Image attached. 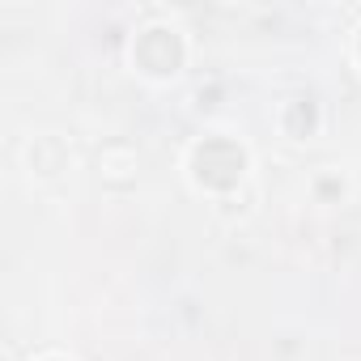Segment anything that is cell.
Instances as JSON below:
<instances>
[{
  "instance_id": "cell-1",
  "label": "cell",
  "mask_w": 361,
  "mask_h": 361,
  "mask_svg": "<svg viewBox=\"0 0 361 361\" xmlns=\"http://www.w3.org/2000/svg\"><path fill=\"white\" fill-rule=\"evenodd\" d=\"M188 178L192 188L217 200H230L243 183H247V170H251V149L238 136L226 132H209L200 140L188 145Z\"/></svg>"
},
{
  "instance_id": "cell-7",
  "label": "cell",
  "mask_w": 361,
  "mask_h": 361,
  "mask_svg": "<svg viewBox=\"0 0 361 361\" xmlns=\"http://www.w3.org/2000/svg\"><path fill=\"white\" fill-rule=\"evenodd\" d=\"M35 361H73V357H60V353H47V357H35Z\"/></svg>"
},
{
  "instance_id": "cell-5",
  "label": "cell",
  "mask_w": 361,
  "mask_h": 361,
  "mask_svg": "<svg viewBox=\"0 0 361 361\" xmlns=\"http://www.w3.org/2000/svg\"><path fill=\"white\" fill-rule=\"evenodd\" d=\"M26 166H30L35 178H60L73 166V153L60 136H35L26 145Z\"/></svg>"
},
{
  "instance_id": "cell-3",
  "label": "cell",
  "mask_w": 361,
  "mask_h": 361,
  "mask_svg": "<svg viewBox=\"0 0 361 361\" xmlns=\"http://www.w3.org/2000/svg\"><path fill=\"white\" fill-rule=\"evenodd\" d=\"M94 174H98V183L111 188V192H128L136 188V178H140V153L132 140H106L94 157Z\"/></svg>"
},
{
  "instance_id": "cell-2",
  "label": "cell",
  "mask_w": 361,
  "mask_h": 361,
  "mask_svg": "<svg viewBox=\"0 0 361 361\" xmlns=\"http://www.w3.org/2000/svg\"><path fill=\"white\" fill-rule=\"evenodd\" d=\"M128 64L145 81H174L188 68V35L174 22H145L128 43Z\"/></svg>"
},
{
  "instance_id": "cell-4",
  "label": "cell",
  "mask_w": 361,
  "mask_h": 361,
  "mask_svg": "<svg viewBox=\"0 0 361 361\" xmlns=\"http://www.w3.org/2000/svg\"><path fill=\"white\" fill-rule=\"evenodd\" d=\"M276 123L289 140H310L323 128V106H319L314 94H289L276 111Z\"/></svg>"
},
{
  "instance_id": "cell-6",
  "label": "cell",
  "mask_w": 361,
  "mask_h": 361,
  "mask_svg": "<svg viewBox=\"0 0 361 361\" xmlns=\"http://www.w3.org/2000/svg\"><path fill=\"white\" fill-rule=\"evenodd\" d=\"M353 60H357V68H361V26L353 30Z\"/></svg>"
}]
</instances>
